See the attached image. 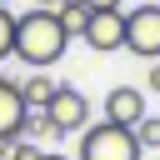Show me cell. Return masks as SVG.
I'll return each instance as SVG.
<instances>
[{
  "instance_id": "obj_14",
  "label": "cell",
  "mask_w": 160,
  "mask_h": 160,
  "mask_svg": "<svg viewBox=\"0 0 160 160\" xmlns=\"http://www.w3.org/2000/svg\"><path fill=\"white\" fill-rule=\"evenodd\" d=\"M90 10H120V0H85Z\"/></svg>"
},
{
  "instance_id": "obj_1",
  "label": "cell",
  "mask_w": 160,
  "mask_h": 160,
  "mask_svg": "<svg viewBox=\"0 0 160 160\" xmlns=\"http://www.w3.org/2000/svg\"><path fill=\"white\" fill-rule=\"evenodd\" d=\"M65 45H70V35H65V25H60L55 10L35 5V10L15 15V60H25L30 70H50L65 55Z\"/></svg>"
},
{
  "instance_id": "obj_3",
  "label": "cell",
  "mask_w": 160,
  "mask_h": 160,
  "mask_svg": "<svg viewBox=\"0 0 160 160\" xmlns=\"http://www.w3.org/2000/svg\"><path fill=\"white\" fill-rule=\"evenodd\" d=\"M125 50L140 60H160V5L125 10Z\"/></svg>"
},
{
  "instance_id": "obj_2",
  "label": "cell",
  "mask_w": 160,
  "mask_h": 160,
  "mask_svg": "<svg viewBox=\"0 0 160 160\" xmlns=\"http://www.w3.org/2000/svg\"><path fill=\"white\" fill-rule=\"evenodd\" d=\"M140 155L145 150H140L135 130L110 125V120H95V125L80 130V155L75 160H140Z\"/></svg>"
},
{
  "instance_id": "obj_18",
  "label": "cell",
  "mask_w": 160,
  "mask_h": 160,
  "mask_svg": "<svg viewBox=\"0 0 160 160\" xmlns=\"http://www.w3.org/2000/svg\"><path fill=\"white\" fill-rule=\"evenodd\" d=\"M140 5H160V0H140Z\"/></svg>"
},
{
  "instance_id": "obj_7",
  "label": "cell",
  "mask_w": 160,
  "mask_h": 160,
  "mask_svg": "<svg viewBox=\"0 0 160 160\" xmlns=\"http://www.w3.org/2000/svg\"><path fill=\"white\" fill-rule=\"evenodd\" d=\"M25 100H20V85L15 80H0V140H20L25 135Z\"/></svg>"
},
{
  "instance_id": "obj_6",
  "label": "cell",
  "mask_w": 160,
  "mask_h": 160,
  "mask_svg": "<svg viewBox=\"0 0 160 160\" xmlns=\"http://www.w3.org/2000/svg\"><path fill=\"white\" fill-rule=\"evenodd\" d=\"M105 120L135 130V125L145 120V90H135V85H115V90L105 95Z\"/></svg>"
},
{
  "instance_id": "obj_12",
  "label": "cell",
  "mask_w": 160,
  "mask_h": 160,
  "mask_svg": "<svg viewBox=\"0 0 160 160\" xmlns=\"http://www.w3.org/2000/svg\"><path fill=\"white\" fill-rule=\"evenodd\" d=\"M40 155H45V150H40L35 140H25V135L10 140V150H5V160H40Z\"/></svg>"
},
{
  "instance_id": "obj_15",
  "label": "cell",
  "mask_w": 160,
  "mask_h": 160,
  "mask_svg": "<svg viewBox=\"0 0 160 160\" xmlns=\"http://www.w3.org/2000/svg\"><path fill=\"white\" fill-rule=\"evenodd\" d=\"M40 160H75V155H60V150H45Z\"/></svg>"
},
{
  "instance_id": "obj_8",
  "label": "cell",
  "mask_w": 160,
  "mask_h": 160,
  "mask_svg": "<svg viewBox=\"0 0 160 160\" xmlns=\"http://www.w3.org/2000/svg\"><path fill=\"white\" fill-rule=\"evenodd\" d=\"M20 85V100H25V110H45L50 100H55V90H60V80H50L45 70H30L25 80H15Z\"/></svg>"
},
{
  "instance_id": "obj_13",
  "label": "cell",
  "mask_w": 160,
  "mask_h": 160,
  "mask_svg": "<svg viewBox=\"0 0 160 160\" xmlns=\"http://www.w3.org/2000/svg\"><path fill=\"white\" fill-rule=\"evenodd\" d=\"M145 85H150V90L160 95V60H150V75H145Z\"/></svg>"
},
{
  "instance_id": "obj_4",
  "label": "cell",
  "mask_w": 160,
  "mask_h": 160,
  "mask_svg": "<svg viewBox=\"0 0 160 160\" xmlns=\"http://www.w3.org/2000/svg\"><path fill=\"white\" fill-rule=\"evenodd\" d=\"M45 115H50L55 135H80V130L90 125V100H85L75 85H60V90H55V100L45 105Z\"/></svg>"
},
{
  "instance_id": "obj_11",
  "label": "cell",
  "mask_w": 160,
  "mask_h": 160,
  "mask_svg": "<svg viewBox=\"0 0 160 160\" xmlns=\"http://www.w3.org/2000/svg\"><path fill=\"white\" fill-rule=\"evenodd\" d=\"M135 140H140V150H160V120L145 115V120L135 125Z\"/></svg>"
},
{
  "instance_id": "obj_19",
  "label": "cell",
  "mask_w": 160,
  "mask_h": 160,
  "mask_svg": "<svg viewBox=\"0 0 160 160\" xmlns=\"http://www.w3.org/2000/svg\"><path fill=\"white\" fill-rule=\"evenodd\" d=\"M0 5H10V0H0Z\"/></svg>"
},
{
  "instance_id": "obj_5",
  "label": "cell",
  "mask_w": 160,
  "mask_h": 160,
  "mask_svg": "<svg viewBox=\"0 0 160 160\" xmlns=\"http://www.w3.org/2000/svg\"><path fill=\"white\" fill-rule=\"evenodd\" d=\"M90 50L110 55V50H125V10H90V25L80 35Z\"/></svg>"
},
{
  "instance_id": "obj_17",
  "label": "cell",
  "mask_w": 160,
  "mask_h": 160,
  "mask_svg": "<svg viewBox=\"0 0 160 160\" xmlns=\"http://www.w3.org/2000/svg\"><path fill=\"white\" fill-rule=\"evenodd\" d=\"M5 150H10V140H0V160H5Z\"/></svg>"
},
{
  "instance_id": "obj_10",
  "label": "cell",
  "mask_w": 160,
  "mask_h": 160,
  "mask_svg": "<svg viewBox=\"0 0 160 160\" xmlns=\"http://www.w3.org/2000/svg\"><path fill=\"white\" fill-rule=\"evenodd\" d=\"M15 55V15H10V5H0V60H10Z\"/></svg>"
},
{
  "instance_id": "obj_9",
  "label": "cell",
  "mask_w": 160,
  "mask_h": 160,
  "mask_svg": "<svg viewBox=\"0 0 160 160\" xmlns=\"http://www.w3.org/2000/svg\"><path fill=\"white\" fill-rule=\"evenodd\" d=\"M55 15H60V25H65V35L75 40V35H85V25H90V5L85 0H60L55 5Z\"/></svg>"
},
{
  "instance_id": "obj_16",
  "label": "cell",
  "mask_w": 160,
  "mask_h": 160,
  "mask_svg": "<svg viewBox=\"0 0 160 160\" xmlns=\"http://www.w3.org/2000/svg\"><path fill=\"white\" fill-rule=\"evenodd\" d=\"M35 5H40V10H55V5H60V0H35Z\"/></svg>"
}]
</instances>
